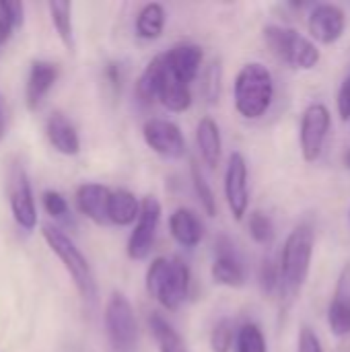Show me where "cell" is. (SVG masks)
<instances>
[{
  "mask_svg": "<svg viewBox=\"0 0 350 352\" xmlns=\"http://www.w3.org/2000/svg\"><path fill=\"white\" fill-rule=\"evenodd\" d=\"M274 101V76L262 62H248L233 80V103L243 120H260Z\"/></svg>",
  "mask_w": 350,
  "mask_h": 352,
  "instance_id": "1",
  "label": "cell"
},
{
  "mask_svg": "<svg viewBox=\"0 0 350 352\" xmlns=\"http://www.w3.org/2000/svg\"><path fill=\"white\" fill-rule=\"evenodd\" d=\"M192 274L177 256L155 258L146 270V293L167 311H177L190 295Z\"/></svg>",
  "mask_w": 350,
  "mask_h": 352,
  "instance_id": "2",
  "label": "cell"
},
{
  "mask_svg": "<svg viewBox=\"0 0 350 352\" xmlns=\"http://www.w3.org/2000/svg\"><path fill=\"white\" fill-rule=\"evenodd\" d=\"M314 245H316V233L314 227L307 223L297 225L281 252V272H283V291L287 295H297L301 287L305 285L311 260H314Z\"/></svg>",
  "mask_w": 350,
  "mask_h": 352,
  "instance_id": "3",
  "label": "cell"
},
{
  "mask_svg": "<svg viewBox=\"0 0 350 352\" xmlns=\"http://www.w3.org/2000/svg\"><path fill=\"white\" fill-rule=\"evenodd\" d=\"M41 233H43V239L47 243V248L64 264V268L70 274L78 295L85 301H95L97 285H95V276H93V270H91L89 260L85 258V254L76 248V243L62 229H58L54 225H43Z\"/></svg>",
  "mask_w": 350,
  "mask_h": 352,
  "instance_id": "4",
  "label": "cell"
},
{
  "mask_svg": "<svg viewBox=\"0 0 350 352\" xmlns=\"http://www.w3.org/2000/svg\"><path fill=\"white\" fill-rule=\"evenodd\" d=\"M264 41L270 47V52L278 60L287 62L291 68L311 70L320 64L322 54L318 43L293 27L268 25L264 27Z\"/></svg>",
  "mask_w": 350,
  "mask_h": 352,
  "instance_id": "5",
  "label": "cell"
},
{
  "mask_svg": "<svg viewBox=\"0 0 350 352\" xmlns=\"http://www.w3.org/2000/svg\"><path fill=\"white\" fill-rule=\"evenodd\" d=\"M105 332L111 352H134L138 342V322L128 297L113 291L105 305Z\"/></svg>",
  "mask_w": 350,
  "mask_h": 352,
  "instance_id": "6",
  "label": "cell"
},
{
  "mask_svg": "<svg viewBox=\"0 0 350 352\" xmlns=\"http://www.w3.org/2000/svg\"><path fill=\"white\" fill-rule=\"evenodd\" d=\"M332 116L324 103H311L301 116L299 126V148L305 163H316L322 157L326 138L330 134Z\"/></svg>",
  "mask_w": 350,
  "mask_h": 352,
  "instance_id": "7",
  "label": "cell"
},
{
  "mask_svg": "<svg viewBox=\"0 0 350 352\" xmlns=\"http://www.w3.org/2000/svg\"><path fill=\"white\" fill-rule=\"evenodd\" d=\"M161 202L155 196H146L142 198V206H140V217L134 223V229L130 233L128 245H126V254L130 260H146L155 239H157V231H159V223H161Z\"/></svg>",
  "mask_w": 350,
  "mask_h": 352,
  "instance_id": "8",
  "label": "cell"
},
{
  "mask_svg": "<svg viewBox=\"0 0 350 352\" xmlns=\"http://www.w3.org/2000/svg\"><path fill=\"white\" fill-rule=\"evenodd\" d=\"M8 202H10V212H12L14 223L23 231H33L37 227V208H35L33 190L29 184V175L19 161H14L10 167Z\"/></svg>",
  "mask_w": 350,
  "mask_h": 352,
  "instance_id": "9",
  "label": "cell"
},
{
  "mask_svg": "<svg viewBox=\"0 0 350 352\" xmlns=\"http://www.w3.org/2000/svg\"><path fill=\"white\" fill-rule=\"evenodd\" d=\"M225 198L235 221H243L250 208V169L239 151H233L225 171Z\"/></svg>",
  "mask_w": 350,
  "mask_h": 352,
  "instance_id": "10",
  "label": "cell"
},
{
  "mask_svg": "<svg viewBox=\"0 0 350 352\" xmlns=\"http://www.w3.org/2000/svg\"><path fill=\"white\" fill-rule=\"evenodd\" d=\"M142 138L146 146L163 159H182L186 155V138L179 126L171 120L151 118L142 126Z\"/></svg>",
  "mask_w": 350,
  "mask_h": 352,
  "instance_id": "11",
  "label": "cell"
},
{
  "mask_svg": "<svg viewBox=\"0 0 350 352\" xmlns=\"http://www.w3.org/2000/svg\"><path fill=\"white\" fill-rule=\"evenodd\" d=\"M307 29H309V37L316 43L332 45L347 31V14L338 4H330V2L316 4L311 6L307 16Z\"/></svg>",
  "mask_w": 350,
  "mask_h": 352,
  "instance_id": "12",
  "label": "cell"
},
{
  "mask_svg": "<svg viewBox=\"0 0 350 352\" xmlns=\"http://www.w3.org/2000/svg\"><path fill=\"white\" fill-rule=\"evenodd\" d=\"M217 258L210 266V276L215 285L229 287V289H239L245 283V270L243 264L235 252V245L229 237H219L215 243Z\"/></svg>",
  "mask_w": 350,
  "mask_h": 352,
  "instance_id": "13",
  "label": "cell"
},
{
  "mask_svg": "<svg viewBox=\"0 0 350 352\" xmlns=\"http://www.w3.org/2000/svg\"><path fill=\"white\" fill-rule=\"evenodd\" d=\"M60 76V68L54 62L47 60H33L29 66V76H27V87H25V103L31 111L39 107L43 97L50 93L54 82Z\"/></svg>",
  "mask_w": 350,
  "mask_h": 352,
  "instance_id": "14",
  "label": "cell"
},
{
  "mask_svg": "<svg viewBox=\"0 0 350 352\" xmlns=\"http://www.w3.org/2000/svg\"><path fill=\"white\" fill-rule=\"evenodd\" d=\"M109 198H111V190L103 184H80L76 190V206L80 210V214H85L89 221L97 223V225H109Z\"/></svg>",
  "mask_w": 350,
  "mask_h": 352,
  "instance_id": "15",
  "label": "cell"
},
{
  "mask_svg": "<svg viewBox=\"0 0 350 352\" xmlns=\"http://www.w3.org/2000/svg\"><path fill=\"white\" fill-rule=\"evenodd\" d=\"M165 60L179 80H184L186 85H192L200 72L204 52L196 43H177L165 52Z\"/></svg>",
  "mask_w": 350,
  "mask_h": 352,
  "instance_id": "16",
  "label": "cell"
},
{
  "mask_svg": "<svg viewBox=\"0 0 350 352\" xmlns=\"http://www.w3.org/2000/svg\"><path fill=\"white\" fill-rule=\"evenodd\" d=\"M169 233L182 248H196L204 239V223L192 208H175L169 214Z\"/></svg>",
  "mask_w": 350,
  "mask_h": 352,
  "instance_id": "17",
  "label": "cell"
},
{
  "mask_svg": "<svg viewBox=\"0 0 350 352\" xmlns=\"http://www.w3.org/2000/svg\"><path fill=\"white\" fill-rule=\"evenodd\" d=\"M45 136H47L50 144L66 157H74L80 153V136H78L74 124L64 113L56 111L47 118Z\"/></svg>",
  "mask_w": 350,
  "mask_h": 352,
  "instance_id": "18",
  "label": "cell"
},
{
  "mask_svg": "<svg viewBox=\"0 0 350 352\" xmlns=\"http://www.w3.org/2000/svg\"><path fill=\"white\" fill-rule=\"evenodd\" d=\"M163 62H165V70H163V82H161V91H159V103L171 113H184L192 107L190 85H186L184 80H179L175 76V72L169 68V64L165 60V54H163Z\"/></svg>",
  "mask_w": 350,
  "mask_h": 352,
  "instance_id": "19",
  "label": "cell"
},
{
  "mask_svg": "<svg viewBox=\"0 0 350 352\" xmlns=\"http://www.w3.org/2000/svg\"><path fill=\"white\" fill-rule=\"evenodd\" d=\"M196 144L198 153L208 169H217L221 163L223 155V138H221V128L212 118H202L196 128Z\"/></svg>",
  "mask_w": 350,
  "mask_h": 352,
  "instance_id": "20",
  "label": "cell"
},
{
  "mask_svg": "<svg viewBox=\"0 0 350 352\" xmlns=\"http://www.w3.org/2000/svg\"><path fill=\"white\" fill-rule=\"evenodd\" d=\"M140 206L142 202L130 190H124V188L111 190L109 210H107L109 225H116V227L134 225L140 217Z\"/></svg>",
  "mask_w": 350,
  "mask_h": 352,
  "instance_id": "21",
  "label": "cell"
},
{
  "mask_svg": "<svg viewBox=\"0 0 350 352\" xmlns=\"http://www.w3.org/2000/svg\"><path fill=\"white\" fill-rule=\"evenodd\" d=\"M163 70H165V62H163V54L155 56L142 70V74L136 80V97L140 103L151 105V103H159V91H161V82H163Z\"/></svg>",
  "mask_w": 350,
  "mask_h": 352,
  "instance_id": "22",
  "label": "cell"
},
{
  "mask_svg": "<svg viewBox=\"0 0 350 352\" xmlns=\"http://www.w3.org/2000/svg\"><path fill=\"white\" fill-rule=\"evenodd\" d=\"M165 23H167V12H165V6L159 4V2H149L144 4L138 14H136V35L140 39H159L163 35V29H165Z\"/></svg>",
  "mask_w": 350,
  "mask_h": 352,
  "instance_id": "23",
  "label": "cell"
},
{
  "mask_svg": "<svg viewBox=\"0 0 350 352\" xmlns=\"http://www.w3.org/2000/svg\"><path fill=\"white\" fill-rule=\"evenodd\" d=\"M149 328H151V334L159 346V352H188L186 342L182 340L177 330L161 314L153 311L149 316Z\"/></svg>",
  "mask_w": 350,
  "mask_h": 352,
  "instance_id": "24",
  "label": "cell"
},
{
  "mask_svg": "<svg viewBox=\"0 0 350 352\" xmlns=\"http://www.w3.org/2000/svg\"><path fill=\"white\" fill-rule=\"evenodd\" d=\"M50 16L60 41L68 52H74V29H72V4L70 2H50Z\"/></svg>",
  "mask_w": 350,
  "mask_h": 352,
  "instance_id": "25",
  "label": "cell"
},
{
  "mask_svg": "<svg viewBox=\"0 0 350 352\" xmlns=\"http://www.w3.org/2000/svg\"><path fill=\"white\" fill-rule=\"evenodd\" d=\"M328 328L336 338L350 336V299L334 295L328 305Z\"/></svg>",
  "mask_w": 350,
  "mask_h": 352,
  "instance_id": "26",
  "label": "cell"
},
{
  "mask_svg": "<svg viewBox=\"0 0 350 352\" xmlns=\"http://www.w3.org/2000/svg\"><path fill=\"white\" fill-rule=\"evenodd\" d=\"M258 287L264 297H272L283 291V272L281 262H274L272 258H264L258 268Z\"/></svg>",
  "mask_w": 350,
  "mask_h": 352,
  "instance_id": "27",
  "label": "cell"
},
{
  "mask_svg": "<svg viewBox=\"0 0 350 352\" xmlns=\"http://www.w3.org/2000/svg\"><path fill=\"white\" fill-rule=\"evenodd\" d=\"M233 352H268L264 332L260 330L258 324L248 322L237 330V340Z\"/></svg>",
  "mask_w": 350,
  "mask_h": 352,
  "instance_id": "28",
  "label": "cell"
},
{
  "mask_svg": "<svg viewBox=\"0 0 350 352\" xmlns=\"http://www.w3.org/2000/svg\"><path fill=\"white\" fill-rule=\"evenodd\" d=\"M190 173H192V186H194V192H196V198H198L202 210L206 212V217H217V198H215V192H212L210 184L206 182L202 169L196 163H192Z\"/></svg>",
  "mask_w": 350,
  "mask_h": 352,
  "instance_id": "29",
  "label": "cell"
},
{
  "mask_svg": "<svg viewBox=\"0 0 350 352\" xmlns=\"http://www.w3.org/2000/svg\"><path fill=\"white\" fill-rule=\"evenodd\" d=\"M237 330L235 322L231 318H223L215 324L210 332V351L212 352H231L235 349L237 340Z\"/></svg>",
  "mask_w": 350,
  "mask_h": 352,
  "instance_id": "30",
  "label": "cell"
},
{
  "mask_svg": "<svg viewBox=\"0 0 350 352\" xmlns=\"http://www.w3.org/2000/svg\"><path fill=\"white\" fill-rule=\"evenodd\" d=\"M248 231L252 235V239L260 245H270L274 241V223L272 219L262 212V210H254L250 212V219H248Z\"/></svg>",
  "mask_w": 350,
  "mask_h": 352,
  "instance_id": "31",
  "label": "cell"
},
{
  "mask_svg": "<svg viewBox=\"0 0 350 352\" xmlns=\"http://www.w3.org/2000/svg\"><path fill=\"white\" fill-rule=\"evenodd\" d=\"M23 23V4L21 2H2L0 0V43H4L14 29Z\"/></svg>",
  "mask_w": 350,
  "mask_h": 352,
  "instance_id": "32",
  "label": "cell"
},
{
  "mask_svg": "<svg viewBox=\"0 0 350 352\" xmlns=\"http://www.w3.org/2000/svg\"><path fill=\"white\" fill-rule=\"evenodd\" d=\"M221 80H223V66L219 60H212L208 64V68L204 70V82H202V93L208 103H219Z\"/></svg>",
  "mask_w": 350,
  "mask_h": 352,
  "instance_id": "33",
  "label": "cell"
},
{
  "mask_svg": "<svg viewBox=\"0 0 350 352\" xmlns=\"http://www.w3.org/2000/svg\"><path fill=\"white\" fill-rule=\"evenodd\" d=\"M41 200H43V208H45V212L50 217H54V219H68V214H70L68 202H66V198L60 192L47 190V192H43Z\"/></svg>",
  "mask_w": 350,
  "mask_h": 352,
  "instance_id": "34",
  "label": "cell"
},
{
  "mask_svg": "<svg viewBox=\"0 0 350 352\" xmlns=\"http://www.w3.org/2000/svg\"><path fill=\"white\" fill-rule=\"evenodd\" d=\"M297 352H324L322 340L314 328L301 326L299 336H297Z\"/></svg>",
  "mask_w": 350,
  "mask_h": 352,
  "instance_id": "35",
  "label": "cell"
},
{
  "mask_svg": "<svg viewBox=\"0 0 350 352\" xmlns=\"http://www.w3.org/2000/svg\"><path fill=\"white\" fill-rule=\"evenodd\" d=\"M336 107H338V116L340 120L349 122L350 120V74L342 80L340 89H338V97H336Z\"/></svg>",
  "mask_w": 350,
  "mask_h": 352,
  "instance_id": "36",
  "label": "cell"
},
{
  "mask_svg": "<svg viewBox=\"0 0 350 352\" xmlns=\"http://www.w3.org/2000/svg\"><path fill=\"white\" fill-rule=\"evenodd\" d=\"M105 80L113 89V93H120V89H122V66L118 62H109L105 66Z\"/></svg>",
  "mask_w": 350,
  "mask_h": 352,
  "instance_id": "37",
  "label": "cell"
},
{
  "mask_svg": "<svg viewBox=\"0 0 350 352\" xmlns=\"http://www.w3.org/2000/svg\"><path fill=\"white\" fill-rule=\"evenodd\" d=\"M334 295H340V297H349L350 299V262L344 266L340 278H338V285H336V293Z\"/></svg>",
  "mask_w": 350,
  "mask_h": 352,
  "instance_id": "38",
  "label": "cell"
},
{
  "mask_svg": "<svg viewBox=\"0 0 350 352\" xmlns=\"http://www.w3.org/2000/svg\"><path fill=\"white\" fill-rule=\"evenodd\" d=\"M4 134V107H2V97H0V140Z\"/></svg>",
  "mask_w": 350,
  "mask_h": 352,
  "instance_id": "39",
  "label": "cell"
},
{
  "mask_svg": "<svg viewBox=\"0 0 350 352\" xmlns=\"http://www.w3.org/2000/svg\"><path fill=\"white\" fill-rule=\"evenodd\" d=\"M344 165L350 169V148L347 151V155H344Z\"/></svg>",
  "mask_w": 350,
  "mask_h": 352,
  "instance_id": "40",
  "label": "cell"
},
{
  "mask_svg": "<svg viewBox=\"0 0 350 352\" xmlns=\"http://www.w3.org/2000/svg\"><path fill=\"white\" fill-rule=\"evenodd\" d=\"M349 219H350V212H349Z\"/></svg>",
  "mask_w": 350,
  "mask_h": 352,
  "instance_id": "41",
  "label": "cell"
}]
</instances>
